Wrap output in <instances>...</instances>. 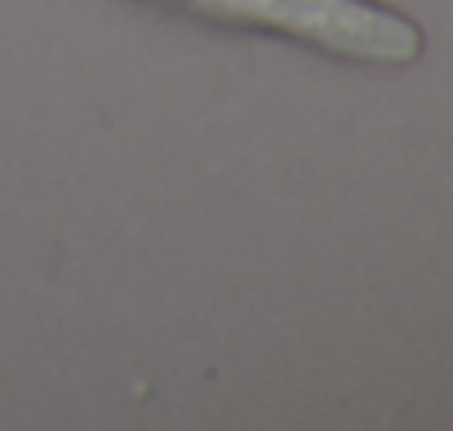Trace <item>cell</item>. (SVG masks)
Masks as SVG:
<instances>
[{
  "label": "cell",
  "instance_id": "6da1fadb",
  "mask_svg": "<svg viewBox=\"0 0 453 431\" xmlns=\"http://www.w3.org/2000/svg\"><path fill=\"white\" fill-rule=\"evenodd\" d=\"M173 5L222 23L280 32L360 63H409L422 54V32L373 0H173Z\"/></svg>",
  "mask_w": 453,
  "mask_h": 431
}]
</instances>
